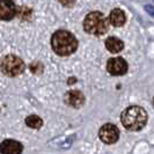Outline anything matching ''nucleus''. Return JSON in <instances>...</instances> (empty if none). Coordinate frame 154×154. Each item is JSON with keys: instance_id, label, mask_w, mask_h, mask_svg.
Returning <instances> with one entry per match:
<instances>
[{"instance_id": "2eb2a0df", "label": "nucleus", "mask_w": 154, "mask_h": 154, "mask_svg": "<svg viewBox=\"0 0 154 154\" xmlns=\"http://www.w3.org/2000/svg\"><path fill=\"white\" fill-rule=\"evenodd\" d=\"M153 107H154V97H153Z\"/></svg>"}, {"instance_id": "9d476101", "label": "nucleus", "mask_w": 154, "mask_h": 154, "mask_svg": "<svg viewBox=\"0 0 154 154\" xmlns=\"http://www.w3.org/2000/svg\"><path fill=\"white\" fill-rule=\"evenodd\" d=\"M109 21L112 26L115 27H122L124 23L126 22V16L122 9L119 8H115L110 12V15H109Z\"/></svg>"}, {"instance_id": "20e7f679", "label": "nucleus", "mask_w": 154, "mask_h": 154, "mask_svg": "<svg viewBox=\"0 0 154 154\" xmlns=\"http://www.w3.org/2000/svg\"><path fill=\"white\" fill-rule=\"evenodd\" d=\"M26 69V65L21 58L14 54H7L1 60V71L8 77H17Z\"/></svg>"}, {"instance_id": "7ed1b4c3", "label": "nucleus", "mask_w": 154, "mask_h": 154, "mask_svg": "<svg viewBox=\"0 0 154 154\" xmlns=\"http://www.w3.org/2000/svg\"><path fill=\"white\" fill-rule=\"evenodd\" d=\"M109 22L110 21L101 12H92L88 13L84 20V29L91 35L101 36L108 31Z\"/></svg>"}, {"instance_id": "1a4fd4ad", "label": "nucleus", "mask_w": 154, "mask_h": 154, "mask_svg": "<svg viewBox=\"0 0 154 154\" xmlns=\"http://www.w3.org/2000/svg\"><path fill=\"white\" fill-rule=\"evenodd\" d=\"M23 149L22 144L15 141V140H4L1 143V146H0V153L2 154H17L21 153Z\"/></svg>"}, {"instance_id": "f03ea898", "label": "nucleus", "mask_w": 154, "mask_h": 154, "mask_svg": "<svg viewBox=\"0 0 154 154\" xmlns=\"http://www.w3.org/2000/svg\"><path fill=\"white\" fill-rule=\"evenodd\" d=\"M121 121L125 129L130 131H139L147 123V112L138 106H131L124 110L121 115Z\"/></svg>"}, {"instance_id": "f257e3e1", "label": "nucleus", "mask_w": 154, "mask_h": 154, "mask_svg": "<svg viewBox=\"0 0 154 154\" xmlns=\"http://www.w3.org/2000/svg\"><path fill=\"white\" fill-rule=\"evenodd\" d=\"M51 46L58 56H69L78 48V41L67 30H57L51 37Z\"/></svg>"}, {"instance_id": "6e6552de", "label": "nucleus", "mask_w": 154, "mask_h": 154, "mask_svg": "<svg viewBox=\"0 0 154 154\" xmlns=\"http://www.w3.org/2000/svg\"><path fill=\"white\" fill-rule=\"evenodd\" d=\"M64 101L69 107L79 109L80 107H82L84 103H85V96L80 91H69V92L65 94Z\"/></svg>"}, {"instance_id": "0eeeda50", "label": "nucleus", "mask_w": 154, "mask_h": 154, "mask_svg": "<svg viewBox=\"0 0 154 154\" xmlns=\"http://www.w3.org/2000/svg\"><path fill=\"white\" fill-rule=\"evenodd\" d=\"M16 6L13 0H0V17L4 21L12 20L16 15Z\"/></svg>"}, {"instance_id": "9b49d317", "label": "nucleus", "mask_w": 154, "mask_h": 154, "mask_svg": "<svg viewBox=\"0 0 154 154\" xmlns=\"http://www.w3.org/2000/svg\"><path fill=\"white\" fill-rule=\"evenodd\" d=\"M106 48L111 54H118V52H121L123 50L124 43L122 39L111 36V37H108L107 41H106Z\"/></svg>"}, {"instance_id": "ddd939ff", "label": "nucleus", "mask_w": 154, "mask_h": 154, "mask_svg": "<svg viewBox=\"0 0 154 154\" xmlns=\"http://www.w3.org/2000/svg\"><path fill=\"white\" fill-rule=\"evenodd\" d=\"M60 4L66 6V7H72L74 4H75V0H59Z\"/></svg>"}, {"instance_id": "4468645a", "label": "nucleus", "mask_w": 154, "mask_h": 154, "mask_svg": "<svg viewBox=\"0 0 154 154\" xmlns=\"http://www.w3.org/2000/svg\"><path fill=\"white\" fill-rule=\"evenodd\" d=\"M145 9H146V12H148L151 15L154 16V7L153 6H151V5H146V6H145Z\"/></svg>"}, {"instance_id": "423d86ee", "label": "nucleus", "mask_w": 154, "mask_h": 154, "mask_svg": "<svg viewBox=\"0 0 154 154\" xmlns=\"http://www.w3.org/2000/svg\"><path fill=\"white\" fill-rule=\"evenodd\" d=\"M128 63L122 57L110 58L107 63V69L111 75H123L128 72Z\"/></svg>"}, {"instance_id": "f8f14e48", "label": "nucleus", "mask_w": 154, "mask_h": 154, "mask_svg": "<svg viewBox=\"0 0 154 154\" xmlns=\"http://www.w3.org/2000/svg\"><path fill=\"white\" fill-rule=\"evenodd\" d=\"M26 124H27V126H29L31 129H39L43 125V121L38 116L30 115L26 118Z\"/></svg>"}, {"instance_id": "39448f33", "label": "nucleus", "mask_w": 154, "mask_h": 154, "mask_svg": "<svg viewBox=\"0 0 154 154\" xmlns=\"http://www.w3.org/2000/svg\"><path fill=\"white\" fill-rule=\"evenodd\" d=\"M99 137L104 144H115L119 138V130L114 124H104L99 131Z\"/></svg>"}]
</instances>
